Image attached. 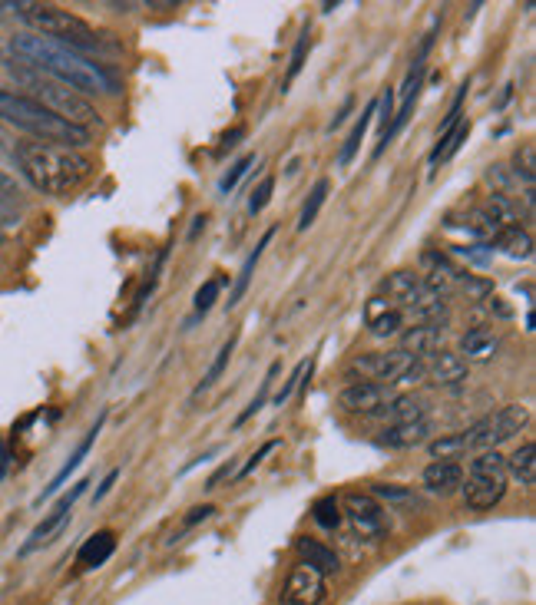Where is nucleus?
<instances>
[{
    "mask_svg": "<svg viewBox=\"0 0 536 605\" xmlns=\"http://www.w3.org/2000/svg\"><path fill=\"white\" fill-rule=\"evenodd\" d=\"M398 351L411 354V358H417V361H421L424 354L431 358L434 351H441V328H431V324H417L414 331L404 334V341H401Z\"/></svg>",
    "mask_w": 536,
    "mask_h": 605,
    "instance_id": "20",
    "label": "nucleus"
},
{
    "mask_svg": "<svg viewBox=\"0 0 536 605\" xmlns=\"http://www.w3.org/2000/svg\"><path fill=\"white\" fill-rule=\"evenodd\" d=\"M378 110H381V136H384V133H388L391 120H394V90H391V86H388V90H384L381 103H378Z\"/></svg>",
    "mask_w": 536,
    "mask_h": 605,
    "instance_id": "44",
    "label": "nucleus"
},
{
    "mask_svg": "<svg viewBox=\"0 0 536 605\" xmlns=\"http://www.w3.org/2000/svg\"><path fill=\"white\" fill-rule=\"evenodd\" d=\"M275 377H278V364H272V367H268V374H265V381H262V387H259V394H255L252 401H249V407H245L242 414L235 417V427H242L245 420H252V417L259 414V410H262V407L268 404V394H272V384H275Z\"/></svg>",
    "mask_w": 536,
    "mask_h": 605,
    "instance_id": "34",
    "label": "nucleus"
},
{
    "mask_svg": "<svg viewBox=\"0 0 536 605\" xmlns=\"http://www.w3.org/2000/svg\"><path fill=\"white\" fill-rule=\"evenodd\" d=\"M374 113H378V100H371L368 106H364L361 120H358L355 129H351V133H348L345 146H341V156H338V166H341V169L351 166V159L358 156V149H361V143H364V133H368V126H371V120H374Z\"/></svg>",
    "mask_w": 536,
    "mask_h": 605,
    "instance_id": "25",
    "label": "nucleus"
},
{
    "mask_svg": "<svg viewBox=\"0 0 536 605\" xmlns=\"http://www.w3.org/2000/svg\"><path fill=\"white\" fill-rule=\"evenodd\" d=\"M17 17L30 27V34L67 43V47L80 50V53L100 47V37H96V30L87 24V20L70 14V10H63L57 4H30V0H20Z\"/></svg>",
    "mask_w": 536,
    "mask_h": 605,
    "instance_id": "5",
    "label": "nucleus"
},
{
    "mask_svg": "<svg viewBox=\"0 0 536 605\" xmlns=\"http://www.w3.org/2000/svg\"><path fill=\"white\" fill-rule=\"evenodd\" d=\"M116 480H120V470H110V473H106V477H103V483H100V486H96V493H93V503H100V500H103V496H106V493H110V490H113V486H116Z\"/></svg>",
    "mask_w": 536,
    "mask_h": 605,
    "instance_id": "48",
    "label": "nucleus"
},
{
    "mask_svg": "<svg viewBox=\"0 0 536 605\" xmlns=\"http://www.w3.org/2000/svg\"><path fill=\"white\" fill-rule=\"evenodd\" d=\"M460 486H464V503L470 510H493L507 496V457L500 450H480L470 460L467 483Z\"/></svg>",
    "mask_w": 536,
    "mask_h": 605,
    "instance_id": "6",
    "label": "nucleus"
},
{
    "mask_svg": "<svg viewBox=\"0 0 536 605\" xmlns=\"http://www.w3.org/2000/svg\"><path fill=\"white\" fill-rule=\"evenodd\" d=\"M7 467H10V447L0 440V480L7 477Z\"/></svg>",
    "mask_w": 536,
    "mask_h": 605,
    "instance_id": "50",
    "label": "nucleus"
},
{
    "mask_svg": "<svg viewBox=\"0 0 536 605\" xmlns=\"http://www.w3.org/2000/svg\"><path fill=\"white\" fill-rule=\"evenodd\" d=\"M341 506H345V516L355 526V533L364 539H381L388 533V516H384L381 500H374L371 493H345L341 496Z\"/></svg>",
    "mask_w": 536,
    "mask_h": 605,
    "instance_id": "9",
    "label": "nucleus"
},
{
    "mask_svg": "<svg viewBox=\"0 0 536 605\" xmlns=\"http://www.w3.org/2000/svg\"><path fill=\"white\" fill-rule=\"evenodd\" d=\"M328 189H331L328 179H318L315 186H312V192H308V199L302 205V215H298V232H308L315 225L321 205H325V199H328Z\"/></svg>",
    "mask_w": 536,
    "mask_h": 605,
    "instance_id": "29",
    "label": "nucleus"
},
{
    "mask_svg": "<svg viewBox=\"0 0 536 605\" xmlns=\"http://www.w3.org/2000/svg\"><path fill=\"white\" fill-rule=\"evenodd\" d=\"M278 447H282V440H268V444H262V447L255 450L252 457H249V463H245V467H239V470H235V480L249 477V473H252L255 467H259V463H262V460L268 457V453H272V450H278Z\"/></svg>",
    "mask_w": 536,
    "mask_h": 605,
    "instance_id": "42",
    "label": "nucleus"
},
{
    "mask_svg": "<svg viewBox=\"0 0 536 605\" xmlns=\"http://www.w3.org/2000/svg\"><path fill=\"white\" fill-rule=\"evenodd\" d=\"M371 496L374 500H384V503H414V493L407 490V486H398V483H374Z\"/></svg>",
    "mask_w": 536,
    "mask_h": 605,
    "instance_id": "37",
    "label": "nucleus"
},
{
    "mask_svg": "<svg viewBox=\"0 0 536 605\" xmlns=\"http://www.w3.org/2000/svg\"><path fill=\"white\" fill-rule=\"evenodd\" d=\"M500 351V338L493 334L490 328H474L467 331L464 338H460V351L457 354H467L464 361H490L497 358Z\"/></svg>",
    "mask_w": 536,
    "mask_h": 605,
    "instance_id": "19",
    "label": "nucleus"
},
{
    "mask_svg": "<svg viewBox=\"0 0 536 605\" xmlns=\"http://www.w3.org/2000/svg\"><path fill=\"white\" fill-rule=\"evenodd\" d=\"M421 377H424V361H411V364H407L404 367V371H401V377H398V381H394V384H407V387H414V384H421Z\"/></svg>",
    "mask_w": 536,
    "mask_h": 605,
    "instance_id": "45",
    "label": "nucleus"
},
{
    "mask_svg": "<svg viewBox=\"0 0 536 605\" xmlns=\"http://www.w3.org/2000/svg\"><path fill=\"white\" fill-rule=\"evenodd\" d=\"M427 434H431V424L424 420H414V424H394L381 434V444L384 447H394V450H407V447H417L424 444Z\"/></svg>",
    "mask_w": 536,
    "mask_h": 605,
    "instance_id": "22",
    "label": "nucleus"
},
{
    "mask_svg": "<svg viewBox=\"0 0 536 605\" xmlns=\"http://www.w3.org/2000/svg\"><path fill=\"white\" fill-rule=\"evenodd\" d=\"M513 179H523V186L533 189L536 179V146L523 143L517 153H513Z\"/></svg>",
    "mask_w": 536,
    "mask_h": 605,
    "instance_id": "33",
    "label": "nucleus"
},
{
    "mask_svg": "<svg viewBox=\"0 0 536 605\" xmlns=\"http://www.w3.org/2000/svg\"><path fill=\"white\" fill-rule=\"evenodd\" d=\"M467 136H470V120H460L454 129H450L447 136L437 139V146L431 149V166H437V162L454 159V156H457V149L467 143Z\"/></svg>",
    "mask_w": 536,
    "mask_h": 605,
    "instance_id": "26",
    "label": "nucleus"
},
{
    "mask_svg": "<svg viewBox=\"0 0 536 605\" xmlns=\"http://www.w3.org/2000/svg\"><path fill=\"white\" fill-rule=\"evenodd\" d=\"M87 486H90V480H80V483H73V490L70 493H63L60 500H57V506L40 520L37 526H34V533L27 536V543L20 546V556H30V553H37V549H44V546H50L53 539H57L63 529H67V523H70V513H73V503L80 500L83 493H87Z\"/></svg>",
    "mask_w": 536,
    "mask_h": 605,
    "instance_id": "7",
    "label": "nucleus"
},
{
    "mask_svg": "<svg viewBox=\"0 0 536 605\" xmlns=\"http://www.w3.org/2000/svg\"><path fill=\"white\" fill-rule=\"evenodd\" d=\"M421 278H417L414 272H407V268H401V272H391L388 278L381 282V295H388V305L394 308H417V301H421Z\"/></svg>",
    "mask_w": 536,
    "mask_h": 605,
    "instance_id": "14",
    "label": "nucleus"
},
{
    "mask_svg": "<svg viewBox=\"0 0 536 605\" xmlns=\"http://www.w3.org/2000/svg\"><path fill=\"white\" fill-rule=\"evenodd\" d=\"M507 480L520 483V486H533L536 483V447H533V440L520 444L507 457Z\"/></svg>",
    "mask_w": 536,
    "mask_h": 605,
    "instance_id": "24",
    "label": "nucleus"
},
{
    "mask_svg": "<svg viewBox=\"0 0 536 605\" xmlns=\"http://www.w3.org/2000/svg\"><path fill=\"white\" fill-rule=\"evenodd\" d=\"M487 219L497 225V229H510V225H517V205H513L510 196H487V205H484Z\"/></svg>",
    "mask_w": 536,
    "mask_h": 605,
    "instance_id": "31",
    "label": "nucleus"
},
{
    "mask_svg": "<svg viewBox=\"0 0 536 605\" xmlns=\"http://www.w3.org/2000/svg\"><path fill=\"white\" fill-rule=\"evenodd\" d=\"M414 358L404 351H368V354H358L355 361L348 364V381H368V384H394L401 377V371Z\"/></svg>",
    "mask_w": 536,
    "mask_h": 605,
    "instance_id": "8",
    "label": "nucleus"
},
{
    "mask_svg": "<svg viewBox=\"0 0 536 605\" xmlns=\"http://www.w3.org/2000/svg\"><path fill=\"white\" fill-rule=\"evenodd\" d=\"M10 60H14V57H10L7 43H4V40H0V63H10Z\"/></svg>",
    "mask_w": 536,
    "mask_h": 605,
    "instance_id": "53",
    "label": "nucleus"
},
{
    "mask_svg": "<svg viewBox=\"0 0 536 605\" xmlns=\"http://www.w3.org/2000/svg\"><path fill=\"white\" fill-rule=\"evenodd\" d=\"M312 516L321 529H338L341 526V496L328 493V496H321V500H315Z\"/></svg>",
    "mask_w": 536,
    "mask_h": 605,
    "instance_id": "32",
    "label": "nucleus"
},
{
    "mask_svg": "<svg viewBox=\"0 0 536 605\" xmlns=\"http://www.w3.org/2000/svg\"><path fill=\"white\" fill-rule=\"evenodd\" d=\"M460 483H464V467L454 460H434L431 467L424 470V486L431 493L447 496V493L460 490Z\"/></svg>",
    "mask_w": 536,
    "mask_h": 605,
    "instance_id": "18",
    "label": "nucleus"
},
{
    "mask_svg": "<svg viewBox=\"0 0 536 605\" xmlns=\"http://www.w3.org/2000/svg\"><path fill=\"white\" fill-rule=\"evenodd\" d=\"M219 291H222V278H209V282L196 291V315H206V311L216 305Z\"/></svg>",
    "mask_w": 536,
    "mask_h": 605,
    "instance_id": "38",
    "label": "nucleus"
},
{
    "mask_svg": "<svg viewBox=\"0 0 536 605\" xmlns=\"http://www.w3.org/2000/svg\"><path fill=\"white\" fill-rule=\"evenodd\" d=\"M272 239H275V229H268L262 239H259V245H255V252L245 258V265L239 268V278H235V285H232V291H229V308H235V305H239V301L245 298V291H249V285H252L255 268H259L265 248H268V242H272Z\"/></svg>",
    "mask_w": 536,
    "mask_h": 605,
    "instance_id": "23",
    "label": "nucleus"
},
{
    "mask_svg": "<svg viewBox=\"0 0 536 605\" xmlns=\"http://www.w3.org/2000/svg\"><path fill=\"white\" fill-rule=\"evenodd\" d=\"M308 50H312V30H302V37H298V43H295V50H292V60H288V73H285V86H292V80L302 73V67H305V57H308Z\"/></svg>",
    "mask_w": 536,
    "mask_h": 605,
    "instance_id": "36",
    "label": "nucleus"
},
{
    "mask_svg": "<svg viewBox=\"0 0 536 605\" xmlns=\"http://www.w3.org/2000/svg\"><path fill=\"white\" fill-rule=\"evenodd\" d=\"M222 480H235V463L229 460V463H222V467L212 473V477L206 480V490H219L222 486Z\"/></svg>",
    "mask_w": 536,
    "mask_h": 605,
    "instance_id": "46",
    "label": "nucleus"
},
{
    "mask_svg": "<svg viewBox=\"0 0 536 605\" xmlns=\"http://www.w3.org/2000/svg\"><path fill=\"white\" fill-rule=\"evenodd\" d=\"M325 599V576H318L312 566L298 563L285 576L282 586V602L285 605H318Z\"/></svg>",
    "mask_w": 536,
    "mask_h": 605,
    "instance_id": "10",
    "label": "nucleus"
},
{
    "mask_svg": "<svg viewBox=\"0 0 536 605\" xmlns=\"http://www.w3.org/2000/svg\"><path fill=\"white\" fill-rule=\"evenodd\" d=\"M391 401V391L384 384H368V381H351L345 391L338 394V407L348 414H378L384 404Z\"/></svg>",
    "mask_w": 536,
    "mask_h": 605,
    "instance_id": "11",
    "label": "nucleus"
},
{
    "mask_svg": "<svg viewBox=\"0 0 536 605\" xmlns=\"http://www.w3.org/2000/svg\"><path fill=\"white\" fill-rule=\"evenodd\" d=\"M113 553H116V533L113 529H100V533H93L87 543L80 546L77 566L80 569H100V566L110 563Z\"/></svg>",
    "mask_w": 536,
    "mask_h": 605,
    "instance_id": "17",
    "label": "nucleus"
},
{
    "mask_svg": "<svg viewBox=\"0 0 536 605\" xmlns=\"http://www.w3.org/2000/svg\"><path fill=\"white\" fill-rule=\"evenodd\" d=\"M103 420H106V414H100V420H96V424H93V427L87 430V437H83V440H80V444H77V450H73V453H70V460H67V463H63V467H60V473H57V477H53V480H50V483L44 486V493H40V500H37V503H44V500H47V496H53V493H57V490H60V486H63V483H67V480H70V473H73V470H77V467H80V463H83V457H87V453L93 450V444H96V437H100V430H103Z\"/></svg>",
    "mask_w": 536,
    "mask_h": 605,
    "instance_id": "16",
    "label": "nucleus"
},
{
    "mask_svg": "<svg viewBox=\"0 0 536 605\" xmlns=\"http://www.w3.org/2000/svg\"><path fill=\"white\" fill-rule=\"evenodd\" d=\"M295 553L302 559L305 566H312L318 576H335L341 569V559L335 556V549H328L325 543H318V539H308V536H298L295 539Z\"/></svg>",
    "mask_w": 536,
    "mask_h": 605,
    "instance_id": "15",
    "label": "nucleus"
},
{
    "mask_svg": "<svg viewBox=\"0 0 536 605\" xmlns=\"http://www.w3.org/2000/svg\"><path fill=\"white\" fill-rule=\"evenodd\" d=\"M427 453H431V460H454L457 463V457H464L467 453L464 430H460V434H444V437L431 440V444H427Z\"/></svg>",
    "mask_w": 536,
    "mask_h": 605,
    "instance_id": "30",
    "label": "nucleus"
},
{
    "mask_svg": "<svg viewBox=\"0 0 536 605\" xmlns=\"http://www.w3.org/2000/svg\"><path fill=\"white\" fill-rule=\"evenodd\" d=\"M255 166V156L249 153V156H242L239 162H235V166L229 169V172H225V176H222V182H219V189L225 192V196H229V192L235 189V186H239V179L245 176V172H249Z\"/></svg>",
    "mask_w": 536,
    "mask_h": 605,
    "instance_id": "39",
    "label": "nucleus"
},
{
    "mask_svg": "<svg viewBox=\"0 0 536 605\" xmlns=\"http://www.w3.org/2000/svg\"><path fill=\"white\" fill-rule=\"evenodd\" d=\"M242 136H245V129H242V126H235L232 133H225V136H222V146H219V156L225 153V149H235V146H239V139H242Z\"/></svg>",
    "mask_w": 536,
    "mask_h": 605,
    "instance_id": "49",
    "label": "nucleus"
},
{
    "mask_svg": "<svg viewBox=\"0 0 536 605\" xmlns=\"http://www.w3.org/2000/svg\"><path fill=\"white\" fill-rule=\"evenodd\" d=\"M17 196H20V186L7 176L4 169H0V199H4V202H14Z\"/></svg>",
    "mask_w": 536,
    "mask_h": 605,
    "instance_id": "47",
    "label": "nucleus"
},
{
    "mask_svg": "<svg viewBox=\"0 0 536 605\" xmlns=\"http://www.w3.org/2000/svg\"><path fill=\"white\" fill-rule=\"evenodd\" d=\"M427 414V404L421 397L414 394H404V397H394L388 401V417H391V427L394 424H414V420H424Z\"/></svg>",
    "mask_w": 536,
    "mask_h": 605,
    "instance_id": "27",
    "label": "nucleus"
},
{
    "mask_svg": "<svg viewBox=\"0 0 536 605\" xmlns=\"http://www.w3.org/2000/svg\"><path fill=\"white\" fill-rule=\"evenodd\" d=\"M235 348H239V331H232L229 334V341L222 344L219 348V354H216V361L209 364V371L202 374V381H199V387H196V394H202V391H209L212 384L219 381V377L225 374V367H229V361H232V354H235Z\"/></svg>",
    "mask_w": 536,
    "mask_h": 605,
    "instance_id": "28",
    "label": "nucleus"
},
{
    "mask_svg": "<svg viewBox=\"0 0 536 605\" xmlns=\"http://www.w3.org/2000/svg\"><path fill=\"white\" fill-rule=\"evenodd\" d=\"M308 367H312V361H302V364H298V367H295V371H292V374H288V381H285V387H282V391H278V394L272 397V404H275V407H282V404L288 401V397H292V394H295V387H298V384H302V381H305V371H308Z\"/></svg>",
    "mask_w": 536,
    "mask_h": 605,
    "instance_id": "40",
    "label": "nucleus"
},
{
    "mask_svg": "<svg viewBox=\"0 0 536 605\" xmlns=\"http://www.w3.org/2000/svg\"><path fill=\"white\" fill-rule=\"evenodd\" d=\"M487 420H490V450H497V444L513 440L523 427L530 424V407L527 404H507Z\"/></svg>",
    "mask_w": 536,
    "mask_h": 605,
    "instance_id": "13",
    "label": "nucleus"
},
{
    "mask_svg": "<svg viewBox=\"0 0 536 605\" xmlns=\"http://www.w3.org/2000/svg\"><path fill=\"white\" fill-rule=\"evenodd\" d=\"M206 229V215H196V219H192V229H189V242H196V235Z\"/></svg>",
    "mask_w": 536,
    "mask_h": 605,
    "instance_id": "51",
    "label": "nucleus"
},
{
    "mask_svg": "<svg viewBox=\"0 0 536 605\" xmlns=\"http://www.w3.org/2000/svg\"><path fill=\"white\" fill-rule=\"evenodd\" d=\"M14 222V209H10V205L0 199V225H10Z\"/></svg>",
    "mask_w": 536,
    "mask_h": 605,
    "instance_id": "52",
    "label": "nucleus"
},
{
    "mask_svg": "<svg viewBox=\"0 0 536 605\" xmlns=\"http://www.w3.org/2000/svg\"><path fill=\"white\" fill-rule=\"evenodd\" d=\"M212 516H216V506H196V510H189V516H186V520H182L179 533H189L192 526L206 523V520H212Z\"/></svg>",
    "mask_w": 536,
    "mask_h": 605,
    "instance_id": "43",
    "label": "nucleus"
},
{
    "mask_svg": "<svg viewBox=\"0 0 536 605\" xmlns=\"http://www.w3.org/2000/svg\"><path fill=\"white\" fill-rule=\"evenodd\" d=\"M7 67L14 70L17 80L30 90V100L47 106L53 116H60V120H67V123L80 126V129H90L93 123H100V113H96V106L87 100V96H80L77 90H70V86L50 80V77H44V73L30 70V67H24V63H17V60H10Z\"/></svg>",
    "mask_w": 536,
    "mask_h": 605,
    "instance_id": "4",
    "label": "nucleus"
},
{
    "mask_svg": "<svg viewBox=\"0 0 536 605\" xmlns=\"http://www.w3.org/2000/svg\"><path fill=\"white\" fill-rule=\"evenodd\" d=\"M467 367L470 364L464 361V354L441 348L424 361V377H431V381L441 384V387H454L467 377Z\"/></svg>",
    "mask_w": 536,
    "mask_h": 605,
    "instance_id": "12",
    "label": "nucleus"
},
{
    "mask_svg": "<svg viewBox=\"0 0 536 605\" xmlns=\"http://www.w3.org/2000/svg\"><path fill=\"white\" fill-rule=\"evenodd\" d=\"M493 245H497L507 258H513V262H527V258L533 255V235L527 229H520V225L500 229L497 235H493Z\"/></svg>",
    "mask_w": 536,
    "mask_h": 605,
    "instance_id": "21",
    "label": "nucleus"
},
{
    "mask_svg": "<svg viewBox=\"0 0 536 605\" xmlns=\"http://www.w3.org/2000/svg\"><path fill=\"white\" fill-rule=\"evenodd\" d=\"M0 242H4V232H0Z\"/></svg>",
    "mask_w": 536,
    "mask_h": 605,
    "instance_id": "54",
    "label": "nucleus"
},
{
    "mask_svg": "<svg viewBox=\"0 0 536 605\" xmlns=\"http://www.w3.org/2000/svg\"><path fill=\"white\" fill-rule=\"evenodd\" d=\"M14 162L30 186L44 196H70L93 176V162L77 149L34 143V139L14 143Z\"/></svg>",
    "mask_w": 536,
    "mask_h": 605,
    "instance_id": "2",
    "label": "nucleus"
},
{
    "mask_svg": "<svg viewBox=\"0 0 536 605\" xmlns=\"http://www.w3.org/2000/svg\"><path fill=\"white\" fill-rule=\"evenodd\" d=\"M0 123L20 129V133L34 136V143L63 146V149H80L90 143V129H80L60 116H53L47 106L30 100L27 93L7 90L0 86Z\"/></svg>",
    "mask_w": 536,
    "mask_h": 605,
    "instance_id": "3",
    "label": "nucleus"
},
{
    "mask_svg": "<svg viewBox=\"0 0 536 605\" xmlns=\"http://www.w3.org/2000/svg\"><path fill=\"white\" fill-rule=\"evenodd\" d=\"M368 328H371L374 338H391V334H398V331L404 328V315H401L398 308H388V311H384V315L371 318V321H368Z\"/></svg>",
    "mask_w": 536,
    "mask_h": 605,
    "instance_id": "35",
    "label": "nucleus"
},
{
    "mask_svg": "<svg viewBox=\"0 0 536 605\" xmlns=\"http://www.w3.org/2000/svg\"><path fill=\"white\" fill-rule=\"evenodd\" d=\"M10 57L24 67L44 73V77L57 80L70 90L83 93H96V96H113L116 93V80L106 73L100 63H93L87 53L67 47V43H57L50 37L40 34H17L14 40L7 43Z\"/></svg>",
    "mask_w": 536,
    "mask_h": 605,
    "instance_id": "1",
    "label": "nucleus"
},
{
    "mask_svg": "<svg viewBox=\"0 0 536 605\" xmlns=\"http://www.w3.org/2000/svg\"><path fill=\"white\" fill-rule=\"evenodd\" d=\"M272 192H275V176H265L262 182H259V189L252 192V199H249V212L252 215H259L268 202H272Z\"/></svg>",
    "mask_w": 536,
    "mask_h": 605,
    "instance_id": "41",
    "label": "nucleus"
}]
</instances>
